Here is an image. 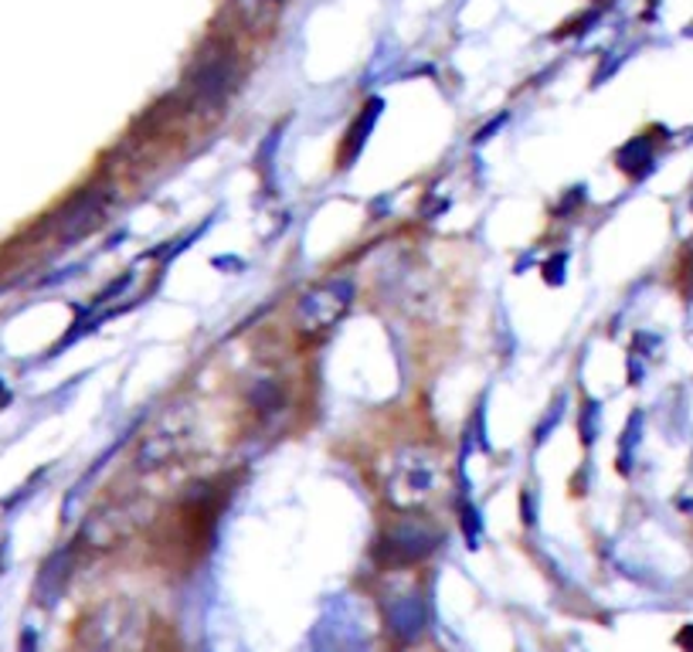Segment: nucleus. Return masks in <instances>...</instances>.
<instances>
[{"label":"nucleus","instance_id":"1","mask_svg":"<svg viewBox=\"0 0 693 652\" xmlns=\"http://www.w3.org/2000/svg\"><path fill=\"white\" fill-rule=\"evenodd\" d=\"M150 645V616L133 598H112L89 611L78 629L82 652H147Z\"/></svg>","mask_w":693,"mask_h":652},{"label":"nucleus","instance_id":"13","mask_svg":"<svg viewBox=\"0 0 693 652\" xmlns=\"http://www.w3.org/2000/svg\"><path fill=\"white\" fill-rule=\"evenodd\" d=\"M639 432H642V415L636 412L626 425V435L619 442V472L626 476L632 469V456H636V445H639Z\"/></svg>","mask_w":693,"mask_h":652},{"label":"nucleus","instance_id":"12","mask_svg":"<svg viewBox=\"0 0 693 652\" xmlns=\"http://www.w3.org/2000/svg\"><path fill=\"white\" fill-rule=\"evenodd\" d=\"M459 526H463V534H466V541H469V547L476 551L479 547V537H483V517H479V510L473 507V500L463 493V500H459Z\"/></svg>","mask_w":693,"mask_h":652},{"label":"nucleus","instance_id":"17","mask_svg":"<svg viewBox=\"0 0 693 652\" xmlns=\"http://www.w3.org/2000/svg\"><path fill=\"white\" fill-rule=\"evenodd\" d=\"M18 652H37V632H34V629H24V632H21Z\"/></svg>","mask_w":693,"mask_h":652},{"label":"nucleus","instance_id":"15","mask_svg":"<svg viewBox=\"0 0 693 652\" xmlns=\"http://www.w3.org/2000/svg\"><path fill=\"white\" fill-rule=\"evenodd\" d=\"M564 275H567V252H557V256L544 265V279H548L551 285H561Z\"/></svg>","mask_w":693,"mask_h":652},{"label":"nucleus","instance_id":"4","mask_svg":"<svg viewBox=\"0 0 693 652\" xmlns=\"http://www.w3.org/2000/svg\"><path fill=\"white\" fill-rule=\"evenodd\" d=\"M187 438H191V408L187 404L167 408V412L156 419V425L143 435L140 453H137V469L150 472V469L167 466L171 459L184 453Z\"/></svg>","mask_w":693,"mask_h":652},{"label":"nucleus","instance_id":"7","mask_svg":"<svg viewBox=\"0 0 693 652\" xmlns=\"http://www.w3.org/2000/svg\"><path fill=\"white\" fill-rule=\"evenodd\" d=\"M140 523V507L130 500H112L99 507L86 526H82V544L89 547H116L119 541H127Z\"/></svg>","mask_w":693,"mask_h":652},{"label":"nucleus","instance_id":"11","mask_svg":"<svg viewBox=\"0 0 693 652\" xmlns=\"http://www.w3.org/2000/svg\"><path fill=\"white\" fill-rule=\"evenodd\" d=\"M616 163L632 177V181H642L646 174H652V143L646 137H636L629 140L619 153H616Z\"/></svg>","mask_w":693,"mask_h":652},{"label":"nucleus","instance_id":"16","mask_svg":"<svg viewBox=\"0 0 693 652\" xmlns=\"http://www.w3.org/2000/svg\"><path fill=\"white\" fill-rule=\"evenodd\" d=\"M557 419H561V398L554 401V408H551V415L544 419V425H541V428L534 432V442H544V438H548V432H551V428L557 425Z\"/></svg>","mask_w":693,"mask_h":652},{"label":"nucleus","instance_id":"10","mask_svg":"<svg viewBox=\"0 0 693 652\" xmlns=\"http://www.w3.org/2000/svg\"><path fill=\"white\" fill-rule=\"evenodd\" d=\"M68 567H72V551H55L45 561V567H41V575H37V601L41 605H52L62 595V588L68 582Z\"/></svg>","mask_w":693,"mask_h":652},{"label":"nucleus","instance_id":"2","mask_svg":"<svg viewBox=\"0 0 693 652\" xmlns=\"http://www.w3.org/2000/svg\"><path fill=\"white\" fill-rule=\"evenodd\" d=\"M442 544V530L419 517V513H404V517H394L381 534H378V544H375V561L385 567V570H398V567H412V564H422L425 557H432Z\"/></svg>","mask_w":693,"mask_h":652},{"label":"nucleus","instance_id":"5","mask_svg":"<svg viewBox=\"0 0 693 652\" xmlns=\"http://www.w3.org/2000/svg\"><path fill=\"white\" fill-rule=\"evenodd\" d=\"M435 482H438L435 456L425 453V448H401V456L394 459L391 469L388 493L401 507H419L435 493Z\"/></svg>","mask_w":693,"mask_h":652},{"label":"nucleus","instance_id":"9","mask_svg":"<svg viewBox=\"0 0 693 652\" xmlns=\"http://www.w3.org/2000/svg\"><path fill=\"white\" fill-rule=\"evenodd\" d=\"M381 109H385V99H367V106L360 109V116L354 119V127L347 130V140H344V150H340V167H354V160L364 153L367 146V137L375 133L378 119H381Z\"/></svg>","mask_w":693,"mask_h":652},{"label":"nucleus","instance_id":"3","mask_svg":"<svg viewBox=\"0 0 693 652\" xmlns=\"http://www.w3.org/2000/svg\"><path fill=\"white\" fill-rule=\"evenodd\" d=\"M354 296H357V285L347 275L316 282L313 290H306L300 296V303H296V326H300L303 334L331 330V326H337L350 313Z\"/></svg>","mask_w":693,"mask_h":652},{"label":"nucleus","instance_id":"8","mask_svg":"<svg viewBox=\"0 0 693 652\" xmlns=\"http://www.w3.org/2000/svg\"><path fill=\"white\" fill-rule=\"evenodd\" d=\"M235 89V58L231 52H221V55H212V58H204L194 75H191V99L194 106L201 109H208V106H221L225 96Z\"/></svg>","mask_w":693,"mask_h":652},{"label":"nucleus","instance_id":"18","mask_svg":"<svg viewBox=\"0 0 693 652\" xmlns=\"http://www.w3.org/2000/svg\"><path fill=\"white\" fill-rule=\"evenodd\" d=\"M676 642L686 649V652H693V626H686V629H680V635H676Z\"/></svg>","mask_w":693,"mask_h":652},{"label":"nucleus","instance_id":"14","mask_svg":"<svg viewBox=\"0 0 693 652\" xmlns=\"http://www.w3.org/2000/svg\"><path fill=\"white\" fill-rule=\"evenodd\" d=\"M598 428H602V404L598 401H585V412H582V442L585 445H595Z\"/></svg>","mask_w":693,"mask_h":652},{"label":"nucleus","instance_id":"6","mask_svg":"<svg viewBox=\"0 0 693 652\" xmlns=\"http://www.w3.org/2000/svg\"><path fill=\"white\" fill-rule=\"evenodd\" d=\"M381 619L391 632L394 642L401 645H415L429 632V605L419 588H404L391 591L381 601Z\"/></svg>","mask_w":693,"mask_h":652},{"label":"nucleus","instance_id":"19","mask_svg":"<svg viewBox=\"0 0 693 652\" xmlns=\"http://www.w3.org/2000/svg\"><path fill=\"white\" fill-rule=\"evenodd\" d=\"M0 401H8V391H4V384H0Z\"/></svg>","mask_w":693,"mask_h":652}]
</instances>
